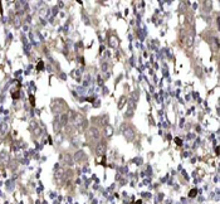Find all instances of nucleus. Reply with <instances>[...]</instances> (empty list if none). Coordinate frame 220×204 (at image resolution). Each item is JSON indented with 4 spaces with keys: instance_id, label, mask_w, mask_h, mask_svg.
<instances>
[{
    "instance_id": "1",
    "label": "nucleus",
    "mask_w": 220,
    "mask_h": 204,
    "mask_svg": "<svg viewBox=\"0 0 220 204\" xmlns=\"http://www.w3.org/2000/svg\"><path fill=\"white\" fill-rule=\"evenodd\" d=\"M101 136V132L98 129H96V127H91L90 130H88V139L91 140V141H97V140L99 139Z\"/></svg>"
},
{
    "instance_id": "2",
    "label": "nucleus",
    "mask_w": 220,
    "mask_h": 204,
    "mask_svg": "<svg viewBox=\"0 0 220 204\" xmlns=\"http://www.w3.org/2000/svg\"><path fill=\"white\" fill-rule=\"evenodd\" d=\"M123 135L126 136V139L132 140V139L135 137V131L131 129L130 126H125V127H123Z\"/></svg>"
},
{
    "instance_id": "3",
    "label": "nucleus",
    "mask_w": 220,
    "mask_h": 204,
    "mask_svg": "<svg viewBox=\"0 0 220 204\" xmlns=\"http://www.w3.org/2000/svg\"><path fill=\"white\" fill-rule=\"evenodd\" d=\"M106 149H107V145H106V142L102 141V142H99L98 145H97L96 147V152H97V155H103L104 152H106Z\"/></svg>"
},
{
    "instance_id": "4",
    "label": "nucleus",
    "mask_w": 220,
    "mask_h": 204,
    "mask_svg": "<svg viewBox=\"0 0 220 204\" xmlns=\"http://www.w3.org/2000/svg\"><path fill=\"white\" fill-rule=\"evenodd\" d=\"M74 159H75L77 163H84V161L87 160V156H86V154H84L83 151H78L77 154L74 155Z\"/></svg>"
},
{
    "instance_id": "5",
    "label": "nucleus",
    "mask_w": 220,
    "mask_h": 204,
    "mask_svg": "<svg viewBox=\"0 0 220 204\" xmlns=\"http://www.w3.org/2000/svg\"><path fill=\"white\" fill-rule=\"evenodd\" d=\"M109 43L112 44V47H115V48H116V47L118 45V39H117L115 35H112L111 38H109Z\"/></svg>"
},
{
    "instance_id": "6",
    "label": "nucleus",
    "mask_w": 220,
    "mask_h": 204,
    "mask_svg": "<svg viewBox=\"0 0 220 204\" xmlns=\"http://www.w3.org/2000/svg\"><path fill=\"white\" fill-rule=\"evenodd\" d=\"M27 3L25 1H22V3H16V8H18V10H20V8L22 9H27Z\"/></svg>"
},
{
    "instance_id": "7",
    "label": "nucleus",
    "mask_w": 220,
    "mask_h": 204,
    "mask_svg": "<svg viewBox=\"0 0 220 204\" xmlns=\"http://www.w3.org/2000/svg\"><path fill=\"white\" fill-rule=\"evenodd\" d=\"M112 127L111 126H106V135H107V136H111L112 135Z\"/></svg>"
},
{
    "instance_id": "8",
    "label": "nucleus",
    "mask_w": 220,
    "mask_h": 204,
    "mask_svg": "<svg viewBox=\"0 0 220 204\" xmlns=\"http://www.w3.org/2000/svg\"><path fill=\"white\" fill-rule=\"evenodd\" d=\"M132 97H133L135 101H137V100H138V93H137V92H133V93H132Z\"/></svg>"
},
{
    "instance_id": "9",
    "label": "nucleus",
    "mask_w": 220,
    "mask_h": 204,
    "mask_svg": "<svg viewBox=\"0 0 220 204\" xmlns=\"http://www.w3.org/2000/svg\"><path fill=\"white\" fill-rule=\"evenodd\" d=\"M195 194H196V189H192L191 192L189 193V195H190V197H195Z\"/></svg>"
},
{
    "instance_id": "10",
    "label": "nucleus",
    "mask_w": 220,
    "mask_h": 204,
    "mask_svg": "<svg viewBox=\"0 0 220 204\" xmlns=\"http://www.w3.org/2000/svg\"><path fill=\"white\" fill-rule=\"evenodd\" d=\"M107 67H108V66H107V63H103V66H102V69H103V71H106V69H107Z\"/></svg>"
},
{
    "instance_id": "11",
    "label": "nucleus",
    "mask_w": 220,
    "mask_h": 204,
    "mask_svg": "<svg viewBox=\"0 0 220 204\" xmlns=\"http://www.w3.org/2000/svg\"><path fill=\"white\" fill-rule=\"evenodd\" d=\"M43 68V63H39V66H38V69H42Z\"/></svg>"
}]
</instances>
